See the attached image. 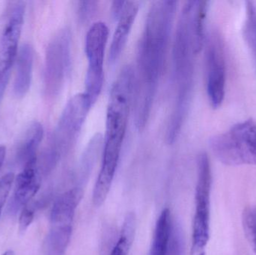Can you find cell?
<instances>
[{
  "instance_id": "6da1fadb",
  "label": "cell",
  "mask_w": 256,
  "mask_h": 255,
  "mask_svg": "<svg viewBox=\"0 0 256 255\" xmlns=\"http://www.w3.org/2000/svg\"><path fill=\"white\" fill-rule=\"evenodd\" d=\"M177 1L152 3L137 47L134 100V121L142 131L147 125L165 64Z\"/></svg>"
},
{
  "instance_id": "7a4b0ae2",
  "label": "cell",
  "mask_w": 256,
  "mask_h": 255,
  "mask_svg": "<svg viewBox=\"0 0 256 255\" xmlns=\"http://www.w3.org/2000/svg\"><path fill=\"white\" fill-rule=\"evenodd\" d=\"M135 71L130 65L122 69L112 84L106 110L100 172L93 190L92 201L100 207L108 198L120 162L134 100Z\"/></svg>"
},
{
  "instance_id": "3957f363",
  "label": "cell",
  "mask_w": 256,
  "mask_h": 255,
  "mask_svg": "<svg viewBox=\"0 0 256 255\" xmlns=\"http://www.w3.org/2000/svg\"><path fill=\"white\" fill-rule=\"evenodd\" d=\"M192 1H188L184 5L173 40L172 108L166 133L168 144L174 143L178 137L192 100L194 55L196 54L192 34Z\"/></svg>"
},
{
  "instance_id": "277c9868",
  "label": "cell",
  "mask_w": 256,
  "mask_h": 255,
  "mask_svg": "<svg viewBox=\"0 0 256 255\" xmlns=\"http://www.w3.org/2000/svg\"><path fill=\"white\" fill-rule=\"evenodd\" d=\"M216 158L227 166H256V124L252 120L238 123L230 130L209 140Z\"/></svg>"
},
{
  "instance_id": "5b68a950",
  "label": "cell",
  "mask_w": 256,
  "mask_h": 255,
  "mask_svg": "<svg viewBox=\"0 0 256 255\" xmlns=\"http://www.w3.org/2000/svg\"><path fill=\"white\" fill-rule=\"evenodd\" d=\"M93 106L85 93L74 95L66 103L46 151V161L52 166L67 154L79 136L88 112Z\"/></svg>"
},
{
  "instance_id": "8992f818",
  "label": "cell",
  "mask_w": 256,
  "mask_h": 255,
  "mask_svg": "<svg viewBox=\"0 0 256 255\" xmlns=\"http://www.w3.org/2000/svg\"><path fill=\"white\" fill-rule=\"evenodd\" d=\"M212 174L206 153L197 157V182L195 194V215L192 225L190 255H206L210 238V206Z\"/></svg>"
},
{
  "instance_id": "52a82bcc",
  "label": "cell",
  "mask_w": 256,
  "mask_h": 255,
  "mask_svg": "<svg viewBox=\"0 0 256 255\" xmlns=\"http://www.w3.org/2000/svg\"><path fill=\"white\" fill-rule=\"evenodd\" d=\"M79 188L58 196L50 214V228L46 240V255H64L72 238L75 211L81 199Z\"/></svg>"
},
{
  "instance_id": "ba28073f",
  "label": "cell",
  "mask_w": 256,
  "mask_h": 255,
  "mask_svg": "<svg viewBox=\"0 0 256 255\" xmlns=\"http://www.w3.org/2000/svg\"><path fill=\"white\" fill-rule=\"evenodd\" d=\"M109 37V28L105 22L97 21L88 28L86 35L85 51L88 68L85 80V94L92 104L98 98L103 88L105 49Z\"/></svg>"
},
{
  "instance_id": "9c48e42d",
  "label": "cell",
  "mask_w": 256,
  "mask_h": 255,
  "mask_svg": "<svg viewBox=\"0 0 256 255\" xmlns=\"http://www.w3.org/2000/svg\"><path fill=\"white\" fill-rule=\"evenodd\" d=\"M72 67V34L60 30L46 47L44 86L46 95L54 97L61 91Z\"/></svg>"
},
{
  "instance_id": "30bf717a",
  "label": "cell",
  "mask_w": 256,
  "mask_h": 255,
  "mask_svg": "<svg viewBox=\"0 0 256 255\" xmlns=\"http://www.w3.org/2000/svg\"><path fill=\"white\" fill-rule=\"evenodd\" d=\"M206 91L214 109L222 105L225 98L226 67L224 44L218 33L208 37L206 50Z\"/></svg>"
},
{
  "instance_id": "8fae6325",
  "label": "cell",
  "mask_w": 256,
  "mask_h": 255,
  "mask_svg": "<svg viewBox=\"0 0 256 255\" xmlns=\"http://www.w3.org/2000/svg\"><path fill=\"white\" fill-rule=\"evenodd\" d=\"M25 15V4L18 1L14 5L0 37V78L10 74L18 56Z\"/></svg>"
},
{
  "instance_id": "7c38bea8",
  "label": "cell",
  "mask_w": 256,
  "mask_h": 255,
  "mask_svg": "<svg viewBox=\"0 0 256 255\" xmlns=\"http://www.w3.org/2000/svg\"><path fill=\"white\" fill-rule=\"evenodd\" d=\"M40 178L37 159L24 164L22 172L16 177L14 193L13 205L15 209L26 206L38 191Z\"/></svg>"
},
{
  "instance_id": "4fadbf2b",
  "label": "cell",
  "mask_w": 256,
  "mask_h": 255,
  "mask_svg": "<svg viewBox=\"0 0 256 255\" xmlns=\"http://www.w3.org/2000/svg\"><path fill=\"white\" fill-rule=\"evenodd\" d=\"M140 4L138 1H126L111 41L109 52V60L111 63L116 62L121 56L138 13Z\"/></svg>"
},
{
  "instance_id": "5bb4252c",
  "label": "cell",
  "mask_w": 256,
  "mask_h": 255,
  "mask_svg": "<svg viewBox=\"0 0 256 255\" xmlns=\"http://www.w3.org/2000/svg\"><path fill=\"white\" fill-rule=\"evenodd\" d=\"M34 49L30 43H24L20 48L16 58V73L14 80V93L22 98L28 93L32 79Z\"/></svg>"
},
{
  "instance_id": "9a60e30c",
  "label": "cell",
  "mask_w": 256,
  "mask_h": 255,
  "mask_svg": "<svg viewBox=\"0 0 256 255\" xmlns=\"http://www.w3.org/2000/svg\"><path fill=\"white\" fill-rule=\"evenodd\" d=\"M172 225L170 210L164 209L161 212L155 226L149 255H168Z\"/></svg>"
},
{
  "instance_id": "2e32d148",
  "label": "cell",
  "mask_w": 256,
  "mask_h": 255,
  "mask_svg": "<svg viewBox=\"0 0 256 255\" xmlns=\"http://www.w3.org/2000/svg\"><path fill=\"white\" fill-rule=\"evenodd\" d=\"M43 137L44 128L42 124L38 121L30 124L22 138L19 151L20 159L24 164L37 159V151Z\"/></svg>"
},
{
  "instance_id": "e0dca14e",
  "label": "cell",
  "mask_w": 256,
  "mask_h": 255,
  "mask_svg": "<svg viewBox=\"0 0 256 255\" xmlns=\"http://www.w3.org/2000/svg\"><path fill=\"white\" fill-rule=\"evenodd\" d=\"M208 8V1H192V28L194 44L196 53H198L204 41V23Z\"/></svg>"
},
{
  "instance_id": "ac0fdd59",
  "label": "cell",
  "mask_w": 256,
  "mask_h": 255,
  "mask_svg": "<svg viewBox=\"0 0 256 255\" xmlns=\"http://www.w3.org/2000/svg\"><path fill=\"white\" fill-rule=\"evenodd\" d=\"M243 31L256 67V8L252 1H246V20Z\"/></svg>"
},
{
  "instance_id": "d6986e66",
  "label": "cell",
  "mask_w": 256,
  "mask_h": 255,
  "mask_svg": "<svg viewBox=\"0 0 256 255\" xmlns=\"http://www.w3.org/2000/svg\"><path fill=\"white\" fill-rule=\"evenodd\" d=\"M242 222L246 238L256 253V207H249L244 210Z\"/></svg>"
},
{
  "instance_id": "ffe728a7",
  "label": "cell",
  "mask_w": 256,
  "mask_h": 255,
  "mask_svg": "<svg viewBox=\"0 0 256 255\" xmlns=\"http://www.w3.org/2000/svg\"><path fill=\"white\" fill-rule=\"evenodd\" d=\"M99 2L98 1H81L78 3V13L82 23L90 21L97 13Z\"/></svg>"
},
{
  "instance_id": "44dd1931",
  "label": "cell",
  "mask_w": 256,
  "mask_h": 255,
  "mask_svg": "<svg viewBox=\"0 0 256 255\" xmlns=\"http://www.w3.org/2000/svg\"><path fill=\"white\" fill-rule=\"evenodd\" d=\"M15 180L14 173H8L0 179V215L7 201L12 185Z\"/></svg>"
},
{
  "instance_id": "7402d4cb",
  "label": "cell",
  "mask_w": 256,
  "mask_h": 255,
  "mask_svg": "<svg viewBox=\"0 0 256 255\" xmlns=\"http://www.w3.org/2000/svg\"><path fill=\"white\" fill-rule=\"evenodd\" d=\"M34 211L31 205H27L22 208V213L20 217V232L24 233L28 229L34 219Z\"/></svg>"
},
{
  "instance_id": "603a6c76",
  "label": "cell",
  "mask_w": 256,
  "mask_h": 255,
  "mask_svg": "<svg viewBox=\"0 0 256 255\" xmlns=\"http://www.w3.org/2000/svg\"><path fill=\"white\" fill-rule=\"evenodd\" d=\"M126 1H114L111 4V14L114 19H118L122 13L126 6Z\"/></svg>"
},
{
  "instance_id": "cb8c5ba5",
  "label": "cell",
  "mask_w": 256,
  "mask_h": 255,
  "mask_svg": "<svg viewBox=\"0 0 256 255\" xmlns=\"http://www.w3.org/2000/svg\"><path fill=\"white\" fill-rule=\"evenodd\" d=\"M9 76H4V77L0 78V101L2 98L3 94H4V90H6V86H7L8 82Z\"/></svg>"
},
{
  "instance_id": "d4e9b609",
  "label": "cell",
  "mask_w": 256,
  "mask_h": 255,
  "mask_svg": "<svg viewBox=\"0 0 256 255\" xmlns=\"http://www.w3.org/2000/svg\"><path fill=\"white\" fill-rule=\"evenodd\" d=\"M6 157V147L4 145H0V170L2 167L4 163V159Z\"/></svg>"
},
{
  "instance_id": "484cf974",
  "label": "cell",
  "mask_w": 256,
  "mask_h": 255,
  "mask_svg": "<svg viewBox=\"0 0 256 255\" xmlns=\"http://www.w3.org/2000/svg\"><path fill=\"white\" fill-rule=\"evenodd\" d=\"M2 255H14V253L12 250H8V251L6 252Z\"/></svg>"
}]
</instances>
